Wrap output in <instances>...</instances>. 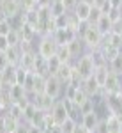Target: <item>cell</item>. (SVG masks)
Instances as JSON below:
<instances>
[{"label": "cell", "instance_id": "47", "mask_svg": "<svg viewBox=\"0 0 122 133\" xmlns=\"http://www.w3.org/2000/svg\"><path fill=\"white\" fill-rule=\"evenodd\" d=\"M87 133H94V131H87Z\"/></svg>", "mask_w": 122, "mask_h": 133}, {"label": "cell", "instance_id": "28", "mask_svg": "<svg viewBox=\"0 0 122 133\" xmlns=\"http://www.w3.org/2000/svg\"><path fill=\"white\" fill-rule=\"evenodd\" d=\"M103 16V12H101V9H97V7H92V11H90V18H89V23L90 25H96L97 21H99V18Z\"/></svg>", "mask_w": 122, "mask_h": 133}, {"label": "cell", "instance_id": "2", "mask_svg": "<svg viewBox=\"0 0 122 133\" xmlns=\"http://www.w3.org/2000/svg\"><path fill=\"white\" fill-rule=\"evenodd\" d=\"M81 39L85 43V46H87V50L89 51H94V50H99L103 44V39H104V36H103L101 32L96 29V25H90L85 34L81 36Z\"/></svg>", "mask_w": 122, "mask_h": 133}, {"label": "cell", "instance_id": "26", "mask_svg": "<svg viewBox=\"0 0 122 133\" xmlns=\"http://www.w3.org/2000/svg\"><path fill=\"white\" fill-rule=\"evenodd\" d=\"M7 37V43H9V46H20V43H21V36H20V32L16 30V29H12V30L5 36Z\"/></svg>", "mask_w": 122, "mask_h": 133}, {"label": "cell", "instance_id": "13", "mask_svg": "<svg viewBox=\"0 0 122 133\" xmlns=\"http://www.w3.org/2000/svg\"><path fill=\"white\" fill-rule=\"evenodd\" d=\"M80 87H81V89H83L85 92H87L89 96H94V94L101 92V87H99V83L96 82V78H94V76H89V78L81 80Z\"/></svg>", "mask_w": 122, "mask_h": 133}, {"label": "cell", "instance_id": "10", "mask_svg": "<svg viewBox=\"0 0 122 133\" xmlns=\"http://www.w3.org/2000/svg\"><path fill=\"white\" fill-rule=\"evenodd\" d=\"M23 50V48H21ZM35 59H37V51H34L32 48H27V50L21 51V59H20V66L32 71L34 69V64H35Z\"/></svg>", "mask_w": 122, "mask_h": 133}, {"label": "cell", "instance_id": "14", "mask_svg": "<svg viewBox=\"0 0 122 133\" xmlns=\"http://www.w3.org/2000/svg\"><path fill=\"white\" fill-rule=\"evenodd\" d=\"M21 46H9L5 50V55H7V61H9V66L16 68L20 66V59H21Z\"/></svg>", "mask_w": 122, "mask_h": 133}, {"label": "cell", "instance_id": "6", "mask_svg": "<svg viewBox=\"0 0 122 133\" xmlns=\"http://www.w3.org/2000/svg\"><path fill=\"white\" fill-rule=\"evenodd\" d=\"M0 11L5 14L7 20H12V18H16L23 9H21L20 0H2V2H0Z\"/></svg>", "mask_w": 122, "mask_h": 133}, {"label": "cell", "instance_id": "22", "mask_svg": "<svg viewBox=\"0 0 122 133\" xmlns=\"http://www.w3.org/2000/svg\"><path fill=\"white\" fill-rule=\"evenodd\" d=\"M4 121H5V133H14L16 131V128L21 124V121H18V119H14L12 115H4Z\"/></svg>", "mask_w": 122, "mask_h": 133}, {"label": "cell", "instance_id": "1", "mask_svg": "<svg viewBox=\"0 0 122 133\" xmlns=\"http://www.w3.org/2000/svg\"><path fill=\"white\" fill-rule=\"evenodd\" d=\"M74 68H76V73L81 80L89 78L94 75V69H96V64H94V57H92V51H85L83 55H80L76 61H73Z\"/></svg>", "mask_w": 122, "mask_h": 133}, {"label": "cell", "instance_id": "35", "mask_svg": "<svg viewBox=\"0 0 122 133\" xmlns=\"http://www.w3.org/2000/svg\"><path fill=\"white\" fill-rule=\"evenodd\" d=\"M9 48V43H7V37L5 36H0V51H5Z\"/></svg>", "mask_w": 122, "mask_h": 133}, {"label": "cell", "instance_id": "48", "mask_svg": "<svg viewBox=\"0 0 122 133\" xmlns=\"http://www.w3.org/2000/svg\"><path fill=\"white\" fill-rule=\"evenodd\" d=\"M120 12H122V7H120Z\"/></svg>", "mask_w": 122, "mask_h": 133}, {"label": "cell", "instance_id": "29", "mask_svg": "<svg viewBox=\"0 0 122 133\" xmlns=\"http://www.w3.org/2000/svg\"><path fill=\"white\" fill-rule=\"evenodd\" d=\"M11 30H12L11 20H2L0 21V36H7Z\"/></svg>", "mask_w": 122, "mask_h": 133}, {"label": "cell", "instance_id": "12", "mask_svg": "<svg viewBox=\"0 0 122 133\" xmlns=\"http://www.w3.org/2000/svg\"><path fill=\"white\" fill-rule=\"evenodd\" d=\"M67 48H69V51H71V55H73V61H76L80 55H83L85 51H89V50H87V46H85V43H83V39H81L80 36L74 37L73 41L67 43Z\"/></svg>", "mask_w": 122, "mask_h": 133}, {"label": "cell", "instance_id": "44", "mask_svg": "<svg viewBox=\"0 0 122 133\" xmlns=\"http://www.w3.org/2000/svg\"><path fill=\"white\" fill-rule=\"evenodd\" d=\"M51 2H62V0H51Z\"/></svg>", "mask_w": 122, "mask_h": 133}, {"label": "cell", "instance_id": "17", "mask_svg": "<svg viewBox=\"0 0 122 133\" xmlns=\"http://www.w3.org/2000/svg\"><path fill=\"white\" fill-rule=\"evenodd\" d=\"M96 29L101 32L103 36H108L113 30V21L108 18V14H103L101 18H99V21L96 23Z\"/></svg>", "mask_w": 122, "mask_h": 133}, {"label": "cell", "instance_id": "30", "mask_svg": "<svg viewBox=\"0 0 122 133\" xmlns=\"http://www.w3.org/2000/svg\"><path fill=\"white\" fill-rule=\"evenodd\" d=\"M80 110H81V114H89V112H94V110H96V105H94V101L90 99V96H89V99L80 107Z\"/></svg>", "mask_w": 122, "mask_h": 133}, {"label": "cell", "instance_id": "41", "mask_svg": "<svg viewBox=\"0 0 122 133\" xmlns=\"http://www.w3.org/2000/svg\"><path fill=\"white\" fill-rule=\"evenodd\" d=\"M74 133H87V130L81 126V123H78V126H76V130H74Z\"/></svg>", "mask_w": 122, "mask_h": 133}, {"label": "cell", "instance_id": "11", "mask_svg": "<svg viewBox=\"0 0 122 133\" xmlns=\"http://www.w3.org/2000/svg\"><path fill=\"white\" fill-rule=\"evenodd\" d=\"M32 101L35 103V107L39 108V110H44V112H50L51 110V107L55 105V101L57 99H53V98H50L48 94H34V99Z\"/></svg>", "mask_w": 122, "mask_h": 133}, {"label": "cell", "instance_id": "16", "mask_svg": "<svg viewBox=\"0 0 122 133\" xmlns=\"http://www.w3.org/2000/svg\"><path fill=\"white\" fill-rule=\"evenodd\" d=\"M18 32H20V36H21V41H25V43H32L37 37L35 27H34V25H28V23H23V27H21Z\"/></svg>", "mask_w": 122, "mask_h": 133}, {"label": "cell", "instance_id": "8", "mask_svg": "<svg viewBox=\"0 0 122 133\" xmlns=\"http://www.w3.org/2000/svg\"><path fill=\"white\" fill-rule=\"evenodd\" d=\"M103 91L106 92V94H110V92H120V91H122L120 75H117V73L110 71L108 78H106V82H104V85H103Z\"/></svg>", "mask_w": 122, "mask_h": 133}, {"label": "cell", "instance_id": "36", "mask_svg": "<svg viewBox=\"0 0 122 133\" xmlns=\"http://www.w3.org/2000/svg\"><path fill=\"white\" fill-rule=\"evenodd\" d=\"M62 2H64V5H66L69 11H73V7L78 4V0H62Z\"/></svg>", "mask_w": 122, "mask_h": 133}, {"label": "cell", "instance_id": "46", "mask_svg": "<svg viewBox=\"0 0 122 133\" xmlns=\"http://www.w3.org/2000/svg\"><path fill=\"white\" fill-rule=\"evenodd\" d=\"M34 2H35V4H39V0H34Z\"/></svg>", "mask_w": 122, "mask_h": 133}, {"label": "cell", "instance_id": "5", "mask_svg": "<svg viewBox=\"0 0 122 133\" xmlns=\"http://www.w3.org/2000/svg\"><path fill=\"white\" fill-rule=\"evenodd\" d=\"M50 114H51V117H53V121H55V124L60 126V124L69 117V110H67V107H66L64 99H57L55 105L51 107Z\"/></svg>", "mask_w": 122, "mask_h": 133}, {"label": "cell", "instance_id": "43", "mask_svg": "<svg viewBox=\"0 0 122 133\" xmlns=\"http://www.w3.org/2000/svg\"><path fill=\"white\" fill-rule=\"evenodd\" d=\"M81 2H87V4H90V5H94V0H81Z\"/></svg>", "mask_w": 122, "mask_h": 133}, {"label": "cell", "instance_id": "24", "mask_svg": "<svg viewBox=\"0 0 122 133\" xmlns=\"http://www.w3.org/2000/svg\"><path fill=\"white\" fill-rule=\"evenodd\" d=\"M108 68H110V71L117 73V75H122V53L108 62Z\"/></svg>", "mask_w": 122, "mask_h": 133}, {"label": "cell", "instance_id": "25", "mask_svg": "<svg viewBox=\"0 0 122 133\" xmlns=\"http://www.w3.org/2000/svg\"><path fill=\"white\" fill-rule=\"evenodd\" d=\"M14 76H16V83H18V85H23L25 80H27V76H28V69H25V68H21V66H16Z\"/></svg>", "mask_w": 122, "mask_h": 133}, {"label": "cell", "instance_id": "38", "mask_svg": "<svg viewBox=\"0 0 122 133\" xmlns=\"http://www.w3.org/2000/svg\"><path fill=\"white\" fill-rule=\"evenodd\" d=\"M110 4H112L113 9H120L122 7V0H110Z\"/></svg>", "mask_w": 122, "mask_h": 133}, {"label": "cell", "instance_id": "15", "mask_svg": "<svg viewBox=\"0 0 122 133\" xmlns=\"http://www.w3.org/2000/svg\"><path fill=\"white\" fill-rule=\"evenodd\" d=\"M108 75H110V68H108V64H103V66H96V69H94V78H96V82L99 83V87L103 89V85L106 82V78H108Z\"/></svg>", "mask_w": 122, "mask_h": 133}, {"label": "cell", "instance_id": "34", "mask_svg": "<svg viewBox=\"0 0 122 133\" xmlns=\"http://www.w3.org/2000/svg\"><path fill=\"white\" fill-rule=\"evenodd\" d=\"M112 32H117V34H122V14H120V18L113 23V30Z\"/></svg>", "mask_w": 122, "mask_h": 133}, {"label": "cell", "instance_id": "18", "mask_svg": "<svg viewBox=\"0 0 122 133\" xmlns=\"http://www.w3.org/2000/svg\"><path fill=\"white\" fill-rule=\"evenodd\" d=\"M69 99H71V101L74 103V105L81 107L83 103H85L87 99H89V94H87V92L83 91L81 87H74V89H73V94H71V98H69Z\"/></svg>", "mask_w": 122, "mask_h": 133}, {"label": "cell", "instance_id": "20", "mask_svg": "<svg viewBox=\"0 0 122 133\" xmlns=\"http://www.w3.org/2000/svg\"><path fill=\"white\" fill-rule=\"evenodd\" d=\"M55 55L60 59L62 64H64V62H73V55H71V51H69V48H67V44H59Z\"/></svg>", "mask_w": 122, "mask_h": 133}, {"label": "cell", "instance_id": "32", "mask_svg": "<svg viewBox=\"0 0 122 133\" xmlns=\"http://www.w3.org/2000/svg\"><path fill=\"white\" fill-rule=\"evenodd\" d=\"M9 68V61H7V55L5 51H0V71H5Z\"/></svg>", "mask_w": 122, "mask_h": 133}, {"label": "cell", "instance_id": "39", "mask_svg": "<svg viewBox=\"0 0 122 133\" xmlns=\"http://www.w3.org/2000/svg\"><path fill=\"white\" fill-rule=\"evenodd\" d=\"M27 133H42V130L37 128V126H30V124H28V131Z\"/></svg>", "mask_w": 122, "mask_h": 133}, {"label": "cell", "instance_id": "42", "mask_svg": "<svg viewBox=\"0 0 122 133\" xmlns=\"http://www.w3.org/2000/svg\"><path fill=\"white\" fill-rule=\"evenodd\" d=\"M2 82H4V71H0V85H2Z\"/></svg>", "mask_w": 122, "mask_h": 133}, {"label": "cell", "instance_id": "3", "mask_svg": "<svg viewBox=\"0 0 122 133\" xmlns=\"http://www.w3.org/2000/svg\"><path fill=\"white\" fill-rule=\"evenodd\" d=\"M57 48H59V44L55 43L53 39V36H41L39 43H37V53H39L41 57H44V59H50L53 57L55 53H57Z\"/></svg>", "mask_w": 122, "mask_h": 133}, {"label": "cell", "instance_id": "19", "mask_svg": "<svg viewBox=\"0 0 122 133\" xmlns=\"http://www.w3.org/2000/svg\"><path fill=\"white\" fill-rule=\"evenodd\" d=\"M37 110H39V108H37V107H35V103L30 99V103H28V105H25V107H23V119H21V123L28 124L32 121V117L35 115V112H37Z\"/></svg>", "mask_w": 122, "mask_h": 133}, {"label": "cell", "instance_id": "49", "mask_svg": "<svg viewBox=\"0 0 122 133\" xmlns=\"http://www.w3.org/2000/svg\"><path fill=\"white\" fill-rule=\"evenodd\" d=\"M0 2H2V0H0Z\"/></svg>", "mask_w": 122, "mask_h": 133}, {"label": "cell", "instance_id": "21", "mask_svg": "<svg viewBox=\"0 0 122 133\" xmlns=\"http://www.w3.org/2000/svg\"><path fill=\"white\" fill-rule=\"evenodd\" d=\"M50 11H51V16H53V18H57V16H64V14L69 12V9L64 5V2H51Z\"/></svg>", "mask_w": 122, "mask_h": 133}, {"label": "cell", "instance_id": "37", "mask_svg": "<svg viewBox=\"0 0 122 133\" xmlns=\"http://www.w3.org/2000/svg\"><path fill=\"white\" fill-rule=\"evenodd\" d=\"M27 131H28V124L23 123V124H20V126L16 128V131H14V133H27Z\"/></svg>", "mask_w": 122, "mask_h": 133}, {"label": "cell", "instance_id": "23", "mask_svg": "<svg viewBox=\"0 0 122 133\" xmlns=\"http://www.w3.org/2000/svg\"><path fill=\"white\" fill-rule=\"evenodd\" d=\"M76 126H78V121H74L73 117H67V119L60 124V130H62V133H74Z\"/></svg>", "mask_w": 122, "mask_h": 133}, {"label": "cell", "instance_id": "50", "mask_svg": "<svg viewBox=\"0 0 122 133\" xmlns=\"http://www.w3.org/2000/svg\"><path fill=\"white\" fill-rule=\"evenodd\" d=\"M120 36H122V34H120Z\"/></svg>", "mask_w": 122, "mask_h": 133}, {"label": "cell", "instance_id": "40", "mask_svg": "<svg viewBox=\"0 0 122 133\" xmlns=\"http://www.w3.org/2000/svg\"><path fill=\"white\" fill-rule=\"evenodd\" d=\"M0 133H5V121H4V115H0Z\"/></svg>", "mask_w": 122, "mask_h": 133}, {"label": "cell", "instance_id": "27", "mask_svg": "<svg viewBox=\"0 0 122 133\" xmlns=\"http://www.w3.org/2000/svg\"><path fill=\"white\" fill-rule=\"evenodd\" d=\"M62 66L60 59L57 57V55H53V57H50L48 59V68H50V75H57V71H59V68Z\"/></svg>", "mask_w": 122, "mask_h": 133}, {"label": "cell", "instance_id": "33", "mask_svg": "<svg viewBox=\"0 0 122 133\" xmlns=\"http://www.w3.org/2000/svg\"><path fill=\"white\" fill-rule=\"evenodd\" d=\"M99 9H101L103 14H108V12H110L113 7H112V4H110V0H104V2L101 4V7H99Z\"/></svg>", "mask_w": 122, "mask_h": 133}, {"label": "cell", "instance_id": "7", "mask_svg": "<svg viewBox=\"0 0 122 133\" xmlns=\"http://www.w3.org/2000/svg\"><path fill=\"white\" fill-rule=\"evenodd\" d=\"M90 11H92V5H90V4L78 0V4L73 7L71 12L74 14V18H76L78 21H89V18H90Z\"/></svg>", "mask_w": 122, "mask_h": 133}, {"label": "cell", "instance_id": "9", "mask_svg": "<svg viewBox=\"0 0 122 133\" xmlns=\"http://www.w3.org/2000/svg\"><path fill=\"white\" fill-rule=\"evenodd\" d=\"M101 117H99V112L94 110V112H89V114H83L81 115V126L87 130V131H96V126L99 124Z\"/></svg>", "mask_w": 122, "mask_h": 133}, {"label": "cell", "instance_id": "4", "mask_svg": "<svg viewBox=\"0 0 122 133\" xmlns=\"http://www.w3.org/2000/svg\"><path fill=\"white\" fill-rule=\"evenodd\" d=\"M62 91H64V83L55 76V75H50L46 78V85H44V94H48L53 99H59L62 96Z\"/></svg>", "mask_w": 122, "mask_h": 133}, {"label": "cell", "instance_id": "31", "mask_svg": "<svg viewBox=\"0 0 122 133\" xmlns=\"http://www.w3.org/2000/svg\"><path fill=\"white\" fill-rule=\"evenodd\" d=\"M94 133H110V128H108V123L104 121V119H101L99 121V124L96 126V131Z\"/></svg>", "mask_w": 122, "mask_h": 133}, {"label": "cell", "instance_id": "45", "mask_svg": "<svg viewBox=\"0 0 122 133\" xmlns=\"http://www.w3.org/2000/svg\"><path fill=\"white\" fill-rule=\"evenodd\" d=\"M2 112H4V108H2V107H0V114H2Z\"/></svg>", "mask_w": 122, "mask_h": 133}]
</instances>
